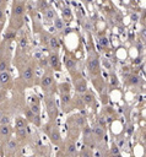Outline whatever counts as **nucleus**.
I'll use <instances>...</instances> for the list:
<instances>
[{
	"label": "nucleus",
	"mask_w": 146,
	"mask_h": 157,
	"mask_svg": "<svg viewBox=\"0 0 146 157\" xmlns=\"http://www.w3.org/2000/svg\"><path fill=\"white\" fill-rule=\"evenodd\" d=\"M26 6L23 0H15L12 5V17H11V29L15 32L22 27L23 18H25Z\"/></svg>",
	"instance_id": "f257e3e1"
},
{
	"label": "nucleus",
	"mask_w": 146,
	"mask_h": 157,
	"mask_svg": "<svg viewBox=\"0 0 146 157\" xmlns=\"http://www.w3.org/2000/svg\"><path fill=\"white\" fill-rule=\"evenodd\" d=\"M86 67L87 71L94 77L99 75V58L96 54H90L86 59Z\"/></svg>",
	"instance_id": "f03ea898"
},
{
	"label": "nucleus",
	"mask_w": 146,
	"mask_h": 157,
	"mask_svg": "<svg viewBox=\"0 0 146 157\" xmlns=\"http://www.w3.org/2000/svg\"><path fill=\"white\" fill-rule=\"evenodd\" d=\"M44 102H45L47 112H48L50 119H54L56 117V114H58V109H56V103H55V99H54L52 92H45Z\"/></svg>",
	"instance_id": "7ed1b4c3"
},
{
	"label": "nucleus",
	"mask_w": 146,
	"mask_h": 157,
	"mask_svg": "<svg viewBox=\"0 0 146 157\" xmlns=\"http://www.w3.org/2000/svg\"><path fill=\"white\" fill-rule=\"evenodd\" d=\"M72 81H74V87H75V91L77 93H83L87 91V82L86 80L80 75V74H74L72 72Z\"/></svg>",
	"instance_id": "20e7f679"
},
{
	"label": "nucleus",
	"mask_w": 146,
	"mask_h": 157,
	"mask_svg": "<svg viewBox=\"0 0 146 157\" xmlns=\"http://www.w3.org/2000/svg\"><path fill=\"white\" fill-rule=\"evenodd\" d=\"M34 78H36L34 69H33L31 65H27V66L22 70V80H23L28 86H33Z\"/></svg>",
	"instance_id": "39448f33"
},
{
	"label": "nucleus",
	"mask_w": 146,
	"mask_h": 157,
	"mask_svg": "<svg viewBox=\"0 0 146 157\" xmlns=\"http://www.w3.org/2000/svg\"><path fill=\"white\" fill-rule=\"evenodd\" d=\"M53 85H54V76H53L52 72L47 71V72L43 75L42 80H40V86H42V88H43L44 92H49V88H50Z\"/></svg>",
	"instance_id": "423d86ee"
},
{
	"label": "nucleus",
	"mask_w": 146,
	"mask_h": 157,
	"mask_svg": "<svg viewBox=\"0 0 146 157\" xmlns=\"http://www.w3.org/2000/svg\"><path fill=\"white\" fill-rule=\"evenodd\" d=\"M49 125V124H48ZM49 130L48 129H45V132L49 135V137H50V141L54 144V145H59L60 142H61V136H60V132H59V130H58V128L56 126H54V125H49Z\"/></svg>",
	"instance_id": "0eeeda50"
},
{
	"label": "nucleus",
	"mask_w": 146,
	"mask_h": 157,
	"mask_svg": "<svg viewBox=\"0 0 146 157\" xmlns=\"http://www.w3.org/2000/svg\"><path fill=\"white\" fill-rule=\"evenodd\" d=\"M11 82H12V76L9 72V70L1 71L0 72V87L1 88H9V86H11Z\"/></svg>",
	"instance_id": "6e6552de"
},
{
	"label": "nucleus",
	"mask_w": 146,
	"mask_h": 157,
	"mask_svg": "<svg viewBox=\"0 0 146 157\" xmlns=\"http://www.w3.org/2000/svg\"><path fill=\"white\" fill-rule=\"evenodd\" d=\"M12 135V128L10 124H0V140L6 141Z\"/></svg>",
	"instance_id": "1a4fd4ad"
},
{
	"label": "nucleus",
	"mask_w": 146,
	"mask_h": 157,
	"mask_svg": "<svg viewBox=\"0 0 146 157\" xmlns=\"http://www.w3.org/2000/svg\"><path fill=\"white\" fill-rule=\"evenodd\" d=\"M49 64H50V67L55 71H59L60 70V60H59V54L53 50L50 54H49Z\"/></svg>",
	"instance_id": "9d476101"
},
{
	"label": "nucleus",
	"mask_w": 146,
	"mask_h": 157,
	"mask_svg": "<svg viewBox=\"0 0 146 157\" xmlns=\"http://www.w3.org/2000/svg\"><path fill=\"white\" fill-rule=\"evenodd\" d=\"M5 148H6L7 151H10V152L16 151V150L18 148V140H17V137H16V139H15V137L7 139V140L5 141Z\"/></svg>",
	"instance_id": "9b49d317"
},
{
	"label": "nucleus",
	"mask_w": 146,
	"mask_h": 157,
	"mask_svg": "<svg viewBox=\"0 0 146 157\" xmlns=\"http://www.w3.org/2000/svg\"><path fill=\"white\" fill-rule=\"evenodd\" d=\"M64 65H65V67L70 71V72H74L75 71V69H76V61H75V59L72 58V56H70V55H65V58H64Z\"/></svg>",
	"instance_id": "f8f14e48"
},
{
	"label": "nucleus",
	"mask_w": 146,
	"mask_h": 157,
	"mask_svg": "<svg viewBox=\"0 0 146 157\" xmlns=\"http://www.w3.org/2000/svg\"><path fill=\"white\" fill-rule=\"evenodd\" d=\"M92 134H93V137H94L96 141H102V139L104 136V129L99 125H96L92 129Z\"/></svg>",
	"instance_id": "ddd939ff"
},
{
	"label": "nucleus",
	"mask_w": 146,
	"mask_h": 157,
	"mask_svg": "<svg viewBox=\"0 0 146 157\" xmlns=\"http://www.w3.org/2000/svg\"><path fill=\"white\" fill-rule=\"evenodd\" d=\"M82 102L86 105H92L94 103V96L90 91H86V92L82 93Z\"/></svg>",
	"instance_id": "4468645a"
},
{
	"label": "nucleus",
	"mask_w": 146,
	"mask_h": 157,
	"mask_svg": "<svg viewBox=\"0 0 146 157\" xmlns=\"http://www.w3.org/2000/svg\"><path fill=\"white\" fill-rule=\"evenodd\" d=\"M9 56L5 55H0V72L1 71H6L10 69V61H9Z\"/></svg>",
	"instance_id": "2eb2a0df"
},
{
	"label": "nucleus",
	"mask_w": 146,
	"mask_h": 157,
	"mask_svg": "<svg viewBox=\"0 0 146 157\" xmlns=\"http://www.w3.org/2000/svg\"><path fill=\"white\" fill-rule=\"evenodd\" d=\"M16 129V135H17V140L22 141V140H26L28 132H27V126L26 128H15Z\"/></svg>",
	"instance_id": "dca6fc26"
},
{
	"label": "nucleus",
	"mask_w": 146,
	"mask_h": 157,
	"mask_svg": "<svg viewBox=\"0 0 146 157\" xmlns=\"http://www.w3.org/2000/svg\"><path fill=\"white\" fill-rule=\"evenodd\" d=\"M60 98H61V104L63 107H67L71 102V97H70V92H61L60 94Z\"/></svg>",
	"instance_id": "f3484780"
},
{
	"label": "nucleus",
	"mask_w": 146,
	"mask_h": 157,
	"mask_svg": "<svg viewBox=\"0 0 146 157\" xmlns=\"http://www.w3.org/2000/svg\"><path fill=\"white\" fill-rule=\"evenodd\" d=\"M48 44H49V47L53 49V50H58L59 49V47H60V43H59V39L56 38V37H50L49 38V42H48Z\"/></svg>",
	"instance_id": "a211bd4d"
},
{
	"label": "nucleus",
	"mask_w": 146,
	"mask_h": 157,
	"mask_svg": "<svg viewBox=\"0 0 146 157\" xmlns=\"http://www.w3.org/2000/svg\"><path fill=\"white\" fill-rule=\"evenodd\" d=\"M26 126H27L26 119H23L22 117H17L15 119V128H26Z\"/></svg>",
	"instance_id": "6ab92c4d"
},
{
	"label": "nucleus",
	"mask_w": 146,
	"mask_h": 157,
	"mask_svg": "<svg viewBox=\"0 0 146 157\" xmlns=\"http://www.w3.org/2000/svg\"><path fill=\"white\" fill-rule=\"evenodd\" d=\"M53 22H54V27L58 29V31H63L64 29V21L61 20V18H59V17H55L54 20H53Z\"/></svg>",
	"instance_id": "aec40b11"
},
{
	"label": "nucleus",
	"mask_w": 146,
	"mask_h": 157,
	"mask_svg": "<svg viewBox=\"0 0 146 157\" xmlns=\"http://www.w3.org/2000/svg\"><path fill=\"white\" fill-rule=\"evenodd\" d=\"M28 108L34 114H40V105H39V103H28Z\"/></svg>",
	"instance_id": "412c9836"
},
{
	"label": "nucleus",
	"mask_w": 146,
	"mask_h": 157,
	"mask_svg": "<svg viewBox=\"0 0 146 157\" xmlns=\"http://www.w3.org/2000/svg\"><path fill=\"white\" fill-rule=\"evenodd\" d=\"M25 115H26L27 120L32 123V121H33V119H34V115H36V114H34V113H33V112H32V110L28 108V105H27V107L25 108Z\"/></svg>",
	"instance_id": "4be33fe9"
},
{
	"label": "nucleus",
	"mask_w": 146,
	"mask_h": 157,
	"mask_svg": "<svg viewBox=\"0 0 146 157\" xmlns=\"http://www.w3.org/2000/svg\"><path fill=\"white\" fill-rule=\"evenodd\" d=\"M66 152H67L69 155H74V153L76 152V147H75V144H74V142H69V144L66 145Z\"/></svg>",
	"instance_id": "5701e85b"
},
{
	"label": "nucleus",
	"mask_w": 146,
	"mask_h": 157,
	"mask_svg": "<svg viewBox=\"0 0 146 157\" xmlns=\"http://www.w3.org/2000/svg\"><path fill=\"white\" fill-rule=\"evenodd\" d=\"M44 15H45V17H47L48 20H54V18H55V13H54V11H53L52 9H45Z\"/></svg>",
	"instance_id": "b1692460"
},
{
	"label": "nucleus",
	"mask_w": 146,
	"mask_h": 157,
	"mask_svg": "<svg viewBox=\"0 0 146 157\" xmlns=\"http://www.w3.org/2000/svg\"><path fill=\"white\" fill-rule=\"evenodd\" d=\"M59 87H60V91H61V92H70V85H69L67 82L60 83Z\"/></svg>",
	"instance_id": "393cba45"
},
{
	"label": "nucleus",
	"mask_w": 146,
	"mask_h": 157,
	"mask_svg": "<svg viewBox=\"0 0 146 157\" xmlns=\"http://www.w3.org/2000/svg\"><path fill=\"white\" fill-rule=\"evenodd\" d=\"M74 119H75L76 124H77V125H80V126H82V125L85 124V119H83V117H81V115H75V117H74Z\"/></svg>",
	"instance_id": "a878e982"
},
{
	"label": "nucleus",
	"mask_w": 146,
	"mask_h": 157,
	"mask_svg": "<svg viewBox=\"0 0 146 157\" xmlns=\"http://www.w3.org/2000/svg\"><path fill=\"white\" fill-rule=\"evenodd\" d=\"M26 47H27V39H26L25 37L20 38V40H18V48H21V49H25Z\"/></svg>",
	"instance_id": "bb28decb"
},
{
	"label": "nucleus",
	"mask_w": 146,
	"mask_h": 157,
	"mask_svg": "<svg viewBox=\"0 0 146 157\" xmlns=\"http://www.w3.org/2000/svg\"><path fill=\"white\" fill-rule=\"evenodd\" d=\"M10 121H11V118L9 117V115H1V118H0V124H10Z\"/></svg>",
	"instance_id": "cd10ccee"
},
{
	"label": "nucleus",
	"mask_w": 146,
	"mask_h": 157,
	"mask_svg": "<svg viewBox=\"0 0 146 157\" xmlns=\"http://www.w3.org/2000/svg\"><path fill=\"white\" fill-rule=\"evenodd\" d=\"M6 15H5V7H0V22H5Z\"/></svg>",
	"instance_id": "c85d7f7f"
},
{
	"label": "nucleus",
	"mask_w": 146,
	"mask_h": 157,
	"mask_svg": "<svg viewBox=\"0 0 146 157\" xmlns=\"http://www.w3.org/2000/svg\"><path fill=\"white\" fill-rule=\"evenodd\" d=\"M28 103H39V98L33 94V96L28 97Z\"/></svg>",
	"instance_id": "c756f323"
},
{
	"label": "nucleus",
	"mask_w": 146,
	"mask_h": 157,
	"mask_svg": "<svg viewBox=\"0 0 146 157\" xmlns=\"http://www.w3.org/2000/svg\"><path fill=\"white\" fill-rule=\"evenodd\" d=\"M139 81H140V80H139V77H137V76H131V77L129 78V82H130L131 85H137V83H139Z\"/></svg>",
	"instance_id": "7c9ffc66"
},
{
	"label": "nucleus",
	"mask_w": 146,
	"mask_h": 157,
	"mask_svg": "<svg viewBox=\"0 0 146 157\" xmlns=\"http://www.w3.org/2000/svg\"><path fill=\"white\" fill-rule=\"evenodd\" d=\"M99 43H101L102 45H104V47H108V39H107L106 37H102V38L99 39Z\"/></svg>",
	"instance_id": "2f4dec72"
},
{
	"label": "nucleus",
	"mask_w": 146,
	"mask_h": 157,
	"mask_svg": "<svg viewBox=\"0 0 146 157\" xmlns=\"http://www.w3.org/2000/svg\"><path fill=\"white\" fill-rule=\"evenodd\" d=\"M112 153H113V155H118V153H119V150H118L117 145H114V144H113V146H112Z\"/></svg>",
	"instance_id": "473e14b6"
},
{
	"label": "nucleus",
	"mask_w": 146,
	"mask_h": 157,
	"mask_svg": "<svg viewBox=\"0 0 146 157\" xmlns=\"http://www.w3.org/2000/svg\"><path fill=\"white\" fill-rule=\"evenodd\" d=\"M5 4H6V0H0V7H5Z\"/></svg>",
	"instance_id": "72a5a7b5"
},
{
	"label": "nucleus",
	"mask_w": 146,
	"mask_h": 157,
	"mask_svg": "<svg viewBox=\"0 0 146 157\" xmlns=\"http://www.w3.org/2000/svg\"><path fill=\"white\" fill-rule=\"evenodd\" d=\"M67 10H69V9H64V13H65L66 16H69V17H70V11H67Z\"/></svg>",
	"instance_id": "f704fd0d"
},
{
	"label": "nucleus",
	"mask_w": 146,
	"mask_h": 157,
	"mask_svg": "<svg viewBox=\"0 0 146 157\" xmlns=\"http://www.w3.org/2000/svg\"><path fill=\"white\" fill-rule=\"evenodd\" d=\"M2 27H4V23L0 22V34H1V31H2Z\"/></svg>",
	"instance_id": "c9c22d12"
}]
</instances>
